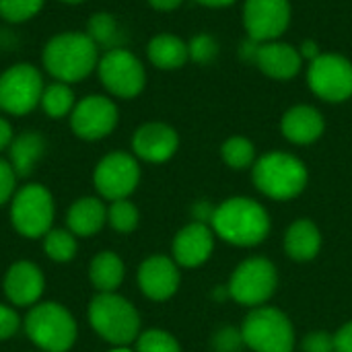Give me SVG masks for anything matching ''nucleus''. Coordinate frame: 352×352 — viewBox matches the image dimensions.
Listing matches in <instances>:
<instances>
[{"label":"nucleus","mask_w":352,"mask_h":352,"mask_svg":"<svg viewBox=\"0 0 352 352\" xmlns=\"http://www.w3.org/2000/svg\"><path fill=\"white\" fill-rule=\"evenodd\" d=\"M184 0H148V4L157 10H173L182 4Z\"/></svg>","instance_id":"obj_41"},{"label":"nucleus","mask_w":352,"mask_h":352,"mask_svg":"<svg viewBox=\"0 0 352 352\" xmlns=\"http://www.w3.org/2000/svg\"><path fill=\"white\" fill-rule=\"evenodd\" d=\"M105 223V208L97 198H80L68 210V227L80 237L97 233Z\"/></svg>","instance_id":"obj_24"},{"label":"nucleus","mask_w":352,"mask_h":352,"mask_svg":"<svg viewBox=\"0 0 352 352\" xmlns=\"http://www.w3.org/2000/svg\"><path fill=\"white\" fill-rule=\"evenodd\" d=\"M138 285L148 299L165 301L179 287L177 266L165 256H153L146 262H142L138 270Z\"/></svg>","instance_id":"obj_16"},{"label":"nucleus","mask_w":352,"mask_h":352,"mask_svg":"<svg viewBox=\"0 0 352 352\" xmlns=\"http://www.w3.org/2000/svg\"><path fill=\"white\" fill-rule=\"evenodd\" d=\"M322 248V233L309 219L295 221L285 235V250L297 262H307L318 256Z\"/></svg>","instance_id":"obj_21"},{"label":"nucleus","mask_w":352,"mask_h":352,"mask_svg":"<svg viewBox=\"0 0 352 352\" xmlns=\"http://www.w3.org/2000/svg\"><path fill=\"white\" fill-rule=\"evenodd\" d=\"M210 223L221 239L241 248L258 245L270 233L268 212L252 198L225 200L221 206L214 208Z\"/></svg>","instance_id":"obj_2"},{"label":"nucleus","mask_w":352,"mask_h":352,"mask_svg":"<svg viewBox=\"0 0 352 352\" xmlns=\"http://www.w3.org/2000/svg\"><path fill=\"white\" fill-rule=\"evenodd\" d=\"M107 219L111 227L120 233H130L138 225V210L132 202L128 200H116L107 212Z\"/></svg>","instance_id":"obj_31"},{"label":"nucleus","mask_w":352,"mask_h":352,"mask_svg":"<svg viewBox=\"0 0 352 352\" xmlns=\"http://www.w3.org/2000/svg\"><path fill=\"white\" fill-rule=\"evenodd\" d=\"M243 23L250 39L264 43L280 37L291 23L289 0H245Z\"/></svg>","instance_id":"obj_14"},{"label":"nucleus","mask_w":352,"mask_h":352,"mask_svg":"<svg viewBox=\"0 0 352 352\" xmlns=\"http://www.w3.org/2000/svg\"><path fill=\"white\" fill-rule=\"evenodd\" d=\"M10 142H12V128L4 118H0V151L10 146Z\"/></svg>","instance_id":"obj_39"},{"label":"nucleus","mask_w":352,"mask_h":352,"mask_svg":"<svg viewBox=\"0 0 352 352\" xmlns=\"http://www.w3.org/2000/svg\"><path fill=\"white\" fill-rule=\"evenodd\" d=\"M307 80L324 101H346L352 97V62L338 54H320L309 64Z\"/></svg>","instance_id":"obj_11"},{"label":"nucleus","mask_w":352,"mask_h":352,"mask_svg":"<svg viewBox=\"0 0 352 352\" xmlns=\"http://www.w3.org/2000/svg\"><path fill=\"white\" fill-rule=\"evenodd\" d=\"M27 336L45 352H66L76 338L72 316L58 303H41L25 320Z\"/></svg>","instance_id":"obj_6"},{"label":"nucleus","mask_w":352,"mask_h":352,"mask_svg":"<svg viewBox=\"0 0 352 352\" xmlns=\"http://www.w3.org/2000/svg\"><path fill=\"white\" fill-rule=\"evenodd\" d=\"M196 2H200V4H204V6L219 8V6H229V4H233L235 0H196Z\"/></svg>","instance_id":"obj_42"},{"label":"nucleus","mask_w":352,"mask_h":352,"mask_svg":"<svg viewBox=\"0 0 352 352\" xmlns=\"http://www.w3.org/2000/svg\"><path fill=\"white\" fill-rule=\"evenodd\" d=\"M278 285L276 268L264 258H250L241 262L229 280V295L248 307H258L266 303Z\"/></svg>","instance_id":"obj_9"},{"label":"nucleus","mask_w":352,"mask_h":352,"mask_svg":"<svg viewBox=\"0 0 352 352\" xmlns=\"http://www.w3.org/2000/svg\"><path fill=\"white\" fill-rule=\"evenodd\" d=\"M188 52H190V58L198 64H208L217 58L219 54V45L214 41V37L202 33V35H196L190 43H188Z\"/></svg>","instance_id":"obj_33"},{"label":"nucleus","mask_w":352,"mask_h":352,"mask_svg":"<svg viewBox=\"0 0 352 352\" xmlns=\"http://www.w3.org/2000/svg\"><path fill=\"white\" fill-rule=\"evenodd\" d=\"M177 146H179L177 132L171 126L161 124V122H151V124L140 126L132 138L134 153L148 163L169 161L175 155Z\"/></svg>","instance_id":"obj_15"},{"label":"nucleus","mask_w":352,"mask_h":352,"mask_svg":"<svg viewBox=\"0 0 352 352\" xmlns=\"http://www.w3.org/2000/svg\"><path fill=\"white\" fill-rule=\"evenodd\" d=\"M118 126V105L105 95H87L70 113V128L82 140H99Z\"/></svg>","instance_id":"obj_13"},{"label":"nucleus","mask_w":352,"mask_h":352,"mask_svg":"<svg viewBox=\"0 0 352 352\" xmlns=\"http://www.w3.org/2000/svg\"><path fill=\"white\" fill-rule=\"evenodd\" d=\"M324 118L311 105L291 107L280 122L283 134L295 144H311L324 134Z\"/></svg>","instance_id":"obj_20"},{"label":"nucleus","mask_w":352,"mask_h":352,"mask_svg":"<svg viewBox=\"0 0 352 352\" xmlns=\"http://www.w3.org/2000/svg\"><path fill=\"white\" fill-rule=\"evenodd\" d=\"M136 352H179L177 340L163 330H148L138 338Z\"/></svg>","instance_id":"obj_32"},{"label":"nucleus","mask_w":352,"mask_h":352,"mask_svg":"<svg viewBox=\"0 0 352 352\" xmlns=\"http://www.w3.org/2000/svg\"><path fill=\"white\" fill-rule=\"evenodd\" d=\"M93 41L95 45L101 50H113V47H122V29L116 21V16L111 12H95L89 23H87V31H85Z\"/></svg>","instance_id":"obj_26"},{"label":"nucleus","mask_w":352,"mask_h":352,"mask_svg":"<svg viewBox=\"0 0 352 352\" xmlns=\"http://www.w3.org/2000/svg\"><path fill=\"white\" fill-rule=\"evenodd\" d=\"M256 188L274 200H291L307 186L305 165L289 153H268L254 165Z\"/></svg>","instance_id":"obj_3"},{"label":"nucleus","mask_w":352,"mask_h":352,"mask_svg":"<svg viewBox=\"0 0 352 352\" xmlns=\"http://www.w3.org/2000/svg\"><path fill=\"white\" fill-rule=\"evenodd\" d=\"M146 54H148V60L161 70L182 68L186 64V60L190 58L188 43L184 39H179L177 35H171V33L155 35L148 41Z\"/></svg>","instance_id":"obj_22"},{"label":"nucleus","mask_w":352,"mask_h":352,"mask_svg":"<svg viewBox=\"0 0 352 352\" xmlns=\"http://www.w3.org/2000/svg\"><path fill=\"white\" fill-rule=\"evenodd\" d=\"M303 352H336L334 336L328 332H311L303 340Z\"/></svg>","instance_id":"obj_34"},{"label":"nucleus","mask_w":352,"mask_h":352,"mask_svg":"<svg viewBox=\"0 0 352 352\" xmlns=\"http://www.w3.org/2000/svg\"><path fill=\"white\" fill-rule=\"evenodd\" d=\"M301 54L291 43H278V41H264L258 43L254 62L258 68L278 80H289L299 74L301 70Z\"/></svg>","instance_id":"obj_18"},{"label":"nucleus","mask_w":352,"mask_h":352,"mask_svg":"<svg viewBox=\"0 0 352 352\" xmlns=\"http://www.w3.org/2000/svg\"><path fill=\"white\" fill-rule=\"evenodd\" d=\"M111 352H130V351H126V349H118V351H111Z\"/></svg>","instance_id":"obj_44"},{"label":"nucleus","mask_w":352,"mask_h":352,"mask_svg":"<svg viewBox=\"0 0 352 352\" xmlns=\"http://www.w3.org/2000/svg\"><path fill=\"white\" fill-rule=\"evenodd\" d=\"M241 342H243L241 332H237L233 328H225L214 336V346L219 352H237Z\"/></svg>","instance_id":"obj_35"},{"label":"nucleus","mask_w":352,"mask_h":352,"mask_svg":"<svg viewBox=\"0 0 352 352\" xmlns=\"http://www.w3.org/2000/svg\"><path fill=\"white\" fill-rule=\"evenodd\" d=\"M89 320L99 336L118 346L132 342L140 328L138 311L124 297L113 293H103L91 301Z\"/></svg>","instance_id":"obj_4"},{"label":"nucleus","mask_w":352,"mask_h":352,"mask_svg":"<svg viewBox=\"0 0 352 352\" xmlns=\"http://www.w3.org/2000/svg\"><path fill=\"white\" fill-rule=\"evenodd\" d=\"M41 64L54 80L74 85L97 70L99 47L87 33L64 31L43 45Z\"/></svg>","instance_id":"obj_1"},{"label":"nucleus","mask_w":352,"mask_h":352,"mask_svg":"<svg viewBox=\"0 0 352 352\" xmlns=\"http://www.w3.org/2000/svg\"><path fill=\"white\" fill-rule=\"evenodd\" d=\"M14 169L10 167L8 161L0 159V206L12 196V190H14Z\"/></svg>","instance_id":"obj_36"},{"label":"nucleus","mask_w":352,"mask_h":352,"mask_svg":"<svg viewBox=\"0 0 352 352\" xmlns=\"http://www.w3.org/2000/svg\"><path fill=\"white\" fill-rule=\"evenodd\" d=\"M101 85L109 95L120 99H134L146 85V72L142 62L126 47L107 50L97 64Z\"/></svg>","instance_id":"obj_7"},{"label":"nucleus","mask_w":352,"mask_h":352,"mask_svg":"<svg viewBox=\"0 0 352 352\" xmlns=\"http://www.w3.org/2000/svg\"><path fill=\"white\" fill-rule=\"evenodd\" d=\"M58 2H64V4H80L85 0H58Z\"/></svg>","instance_id":"obj_43"},{"label":"nucleus","mask_w":352,"mask_h":352,"mask_svg":"<svg viewBox=\"0 0 352 352\" xmlns=\"http://www.w3.org/2000/svg\"><path fill=\"white\" fill-rule=\"evenodd\" d=\"M334 346H336V352H352V322L344 324L334 334Z\"/></svg>","instance_id":"obj_38"},{"label":"nucleus","mask_w":352,"mask_h":352,"mask_svg":"<svg viewBox=\"0 0 352 352\" xmlns=\"http://www.w3.org/2000/svg\"><path fill=\"white\" fill-rule=\"evenodd\" d=\"M241 338L254 352H293L295 349L293 324L274 307L254 309L243 320Z\"/></svg>","instance_id":"obj_5"},{"label":"nucleus","mask_w":352,"mask_h":352,"mask_svg":"<svg viewBox=\"0 0 352 352\" xmlns=\"http://www.w3.org/2000/svg\"><path fill=\"white\" fill-rule=\"evenodd\" d=\"M43 89V76L33 64H12L0 74V109L10 116H27L39 105Z\"/></svg>","instance_id":"obj_8"},{"label":"nucleus","mask_w":352,"mask_h":352,"mask_svg":"<svg viewBox=\"0 0 352 352\" xmlns=\"http://www.w3.org/2000/svg\"><path fill=\"white\" fill-rule=\"evenodd\" d=\"M221 155L225 159V163L233 169H245L254 163V157H256V148L254 144L243 138V136H233L229 138L223 148H221Z\"/></svg>","instance_id":"obj_28"},{"label":"nucleus","mask_w":352,"mask_h":352,"mask_svg":"<svg viewBox=\"0 0 352 352\" xmlns=\"http://www.w3.org/2000/svg\"><path fill=\"white\" fill-rule=\"evenodd\" d=\"M14 229L25 237H41L47 233L54 221V200L47 188L29 184L14 196L10 208Z\"/></svg>","instance_id":"obj_10"},{"label":"nucleus","mask_w":352,"mask_h":352,"mask_svg":"<svg viewBox=\"0 0 352 352\" xmlns=\"http://www.w3.org/2000/svg\"><path fill=\"white\" fill-rule=\"evenodd\" d=\"M299 54H301V58H307V60H311V62H314V60L320 56V47H318L311 39H307V41H303V45H301Z\"/></svg>","instance_id":"obj_40"},{"label":"nucleus","mask_w":352,"mask_h":352,"mask_svg":"<svg viewBox=\"0 0 352 352\" xmlns=\"http://www.w3.org/2000/svg\"><path fill=\"white\" fill-rule=\"evenodd\" d=\"M45 254L56 262H68L76 254V241L66 231H50L45 235Z\"/></svg>","instance_id":"obj_30"},{"label":"nucleus","mask_w":352,"mask_h":352,"mask_svg":"<svg viewBox=\"0 0 352 352\" xmlns=\"http://www.w3.org/2000/svg\"><path fill=\"white\" fill-rule=\"evenodd\" d=\"M45 151V140L37 132H23L10 142V167L16 175H29Z\"/></svg>","instance_id":"obj_23"},{"label":"nucleus","mask_w":352,"mask_h":352,"mask_svg":"<svg viewBox=\"0 0 352 352\" xmlns=\"http://www.w3.org/2000/svg\"><path fill=\"white\" fill-rule=\"evenodd\" d=\"M45 0H0V16L8 23H25L33 19Z\"/></svg>","instance_id":"obj_29"},{"label":"nucleus","mask_w":352,"mask_h":352,"mask_svg":"<svg viewBox=\"0 0 352 352\" xmlns=\"http://www.w3.org/2000/svg\"><path fill=\"white\" fill-rule=\"evenodd\" d=\"M91 283L103 293H113L124 280V264L113 252H103L91 262Z\"/></svg>","instance_id":"obj_25"},{"label":"nucleus","mask_w":352,"mask_h":352,"mask_svg":"<svg viewBox=\"0 0 352 352\" xmlns=\"http://www.w3.org/2000/svg\"><path fill=\"white\" fill-rule=\"evenodd\" d=\"M140 179V167L128 153H109L95 167V188L107 200H126L134 192Z\"/></svg>","instance_id":"obj_12"},{"label":"nucleus","mask_w":352,"mask_h":352,"mask_svg":"<svg viewBox=\"0 0 352 352\" xmlns=\"http://www.w3.org/2000/svg\"><path fill=\"white\" fill-rule=\"evenodd\" d=\"M19 328V318L16 314L6 307V305H0V340H6L10 338Z\"/></svg>","instance_id":"obj_37"},{"label":"nucleus","mask_w":352,"mask_h":352,"mask_svg":"<svg viewBox=\"0 0 352 352\" xmlns=\"http://www.w3.org/2000/svg\"><path fill=\"white\" fill-rule=\"evenodd\" d=\"M212 248H214L212 231L204 223H192L175 235L173 258L179 266L196 268L210 258Z\"/></svg>","instance_id":"obj_17"},{"label":"nucleus","mask_w":352,"mask_h":352,"mask_svg":"<svg viewBox=\"0 0 352 352\" xmlns=\"http://www.w3.org/2000/svg\"><path fill=\"white\" fill-rule=\"evenodd\" d=\"M41 109L45 111L47 118L60 120L64 116H70L76 101H74V91L70 85L54 80L50 85H45L43 93H41V101H39Z\"/></svg>","instance_id":"obj_27"},{"label":"nucleus","mask_w":352,"mask_h":352,"mask_svg":"<svg viewBox=\"0 0 352 352\" xmlns=\"http://www.w3.org/2000/svg\"><path fill=\"white\" fill-rule=\"evenodd\" d=\"M4 293L14 305H31L43 293V274L31 262H19L8 268L4 278Z\"/></svg>","instance_id":"obj_19"}]
</instances>
